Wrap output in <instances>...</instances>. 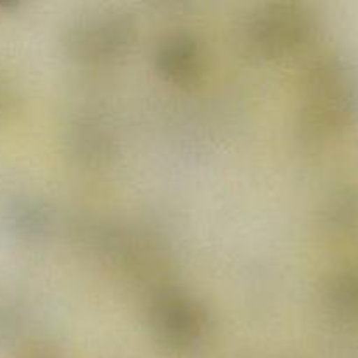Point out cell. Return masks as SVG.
I'll return each mask as SVG.
<instances>
[{"label": "cell", "instance_id": "1", "mask_svg": "<svg viewBox=\"0 0 358 358\" xmlns=\"http://www.w3.org/2000/svg\"><path fill=\"white\" fill-rule=\"evenodd\" d=\"M310 20L296 6H268L248 16L243 42L259 58H282L294 52L310 35Z\"/></svg>", "mask_w": 358, "mask_h": 358}, {"label": "cell", "instance_id": "2", "mask_svg": "<svg viewBox=\"0 0 358 358\" xmlns=\"http://www.w3.org/2000/svg\"><path fill=\"white\" fill-rule=\"evenodd\" d=\"M133 21L121 13H101L73 21L65 34L69 55L80 62H108L129 48Z\"/></svg>", "mask_w": 358, "mask_h": 358}, {"label": "cell", "instance_id": "5", "mask_svg": "<svg viewBox=\"0 0 358 358\" xmlns=\"http://www.w3.org/2000/svg\"><path fill=\"white\" fill-rule=\"evenodd\" d=\"M27 358H49V357L48 355H41V353H34V355H30Z\"/></svg>", "mask_w": 358, "mask_h": 358}, {"label": "cell", "instance_id": "3", "mask_svg": "<svg viewBox=\"0 0 358 358\" xmlns=\"http://www.w3.org/2000/svg\"><path fill=\"white\" fill-rule=\"evenodd\" d=\"M149 322L157 341L173 350L191 348L206 331V313L201 304L177 289H164L154 296Z\"/></svg>", "mask_w": 358, "mask_h": 358}, {"label": "cell", "instance_id": "4", "mask_svg": "<svg viewBox=\"0 0 358 358\" xmlns=\"http://www.w3.org/2000/svg\"><path fill=\"white\" fill-rule=\"evenodd\" d=\"M201 49L189 34H175L164 38L156 52V69L166 80L187 84L201 73Z\"/></svg>", "mask_w": 358, "mask_h": 358}]
</instances>
